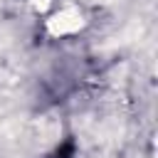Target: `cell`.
<instances>
[{
    "label": "cell",
    "instance_id": "cell-1",
    "mask_svg": "<svg viewBox=\"0 0 158 158\" xmlns=\"http://www.w3.org/2000/svg\"><path fill=\"white\" fill-rule=\"evenodd\" d=\"M84 27V17L79 10L74 7H67V10H59L57 15H52V20L47 22V30L54 35V37H62V35H74L77 30Z\"/></svg>",
    "mask_w": 158,
    "mask_h": 158
}]
</instances>
